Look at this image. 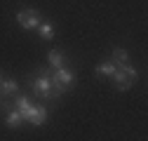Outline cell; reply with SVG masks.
<instances>
[{
  "label": "cell",
  "instance_id": "6da1fadb",
  "mask_svg": "<svg viewBox=\"0 0 148 141\" xmlns=\"http://www.w3.org/2000/svg\"><path fill=\"white\" fill-rule=\"evenodd\" d=\"M73 85H75V75H73V70H68L64 66L52 68V99L54 101L61 99L66 92H71Z\"/></svg>",
  "mask_w": 148,
  "mask_h": 141
},
{
  "label": "cell",
  "instance_id": "30bf717a",
  "mask_svg": "<svg viewBox=\"0 0 148 141\" xmlns=\"http://www.w3.org/2000/svg\"><path fill=\"white\" fill-rule=\"evenodd\" d=\"M14 108L16 111H21V115H26V111L31 108V101H28V97H24V94H14Z\"/></svg>",
  "mask_w": 148,
  "mask_h": 141
},
{
  "label": "cell",
  "instance_id": "5b68a950",
  "mask_svg": "<svg viewBox=\"0 0 148 141\" xmlns=\"http://www.w3.org/2000/svg\"><path fill=\"white\" fill-rule=\"evenodd\" d=\"M110 80H113V85H115V90H118V92H127V90H132V87H134V82H136L134 78H129V75L125 73L120 66L115 68V73L110 75Z\"/></svg>",
  "mask_w": 148,
  "mask_h": 141
},
{
  "label": "cell",
  "instance_id": "9c48e42d",
  "mask_svg": "<svg viewBox=\"0 0 148 141\" xmlns=\"http://www.w3.org/2000/svg\"><path fill=\"white\" fill-rule=\"evenodd\" d=\"M115 68H118V64H115V61H103V64H99V66H97L94 73H97V75H108V78H110V75L115 73Z\"/></svg>",
  "mask_w": 148,
  "mask_h": 141
},
{
  "label": "cell",
  "instance_id": "52a82bcc",
  "mask_svg": "<svg viewBox=\"0 0 148 141\" xmlns=\"http://www.w3.org/2000/svg\"><path fill=\"white\" fill-rule=\"evenodd\" d=\"M0 92H3V97H14L16 92H19V82H16L14 78H7L0 82Z\"/></svg>",
  "mask_w": 148,
  "mask_h": 141
},
{
  "label": "cell",
  "instance_id": "277c9868",
  "mask_svg": "<svg viewBox=\"0 0 148 141\" xmlns=\"http://www.w3.org/2000/svg\"><path fill=\"white\" fill-rule=\"evenodd\" d=\"M24 120L31 122L33 127H42L47 122V108L45 106H31V108L26 111V115H24Z\"/></svg>",
  "mask_w": 148,
  "mask_h": 141
},
{
  "label": "cell",
  "instance_id": "5bb4252c",
  "mask_svg": "<svg viewBox=\"0 0 148 141\" xmlns=\"http://www.w3.org/2000/svg\"><path fill=\"white\" fill-rule=\"evenodd\" d=\"M0 82H3V78H0Z\"/></svg>",
  "mask_w": 148,
  "mask_h": 141
},
{
  "label": "cell",
  "instance_id": "ba28073f",
  "mask_svg": "<svg viewBox=\"0 0 148 141\" xmlns=\"http://www.w3.org/2000/svg\"><path fill=\"white\" fill-rule=\"evenodd\" d=\"M35 31H38V35H40L42 40H52L54 38V24L52 21H40V26L35 28Z\"/></svg>",
  "mask_w": 148,
  "mask_h": 141
},
{
  "label": "cell",
  "instance_id": "7a4b0ae2",
  "mask_svg": "<svg viewBox=\"0 0 148 141\" xmlns=\"http://www.w3.org/2000/svg\"><path fill=\"white\" fill-rule=\"evenodd\" d=\"M31 90L35 97L52 99V68H40L31 75Z\"/></svg>",
  "mask_w": 148,
  "mask_h": 141
},
{
  "label": "cell",
  "instance_id": "8fae6325",
  "mask_svg": "<svg viewBox=\"0 0 148 141\" xmlns=\"http://www.w3.org/2000/svg\"><path fill=\"white\" fill-rule=\"evenodd\" d=\"M47 59H49V66H52V68H59V66H64V54H61L59 49H49Z\"/></svg>",
  "mask_w": 148,
  "mask_h": 141
},
{
  "label": "cell",
  "instance_id": "7c38bea8",
  "mask_svg": "<svg viewBox=\"0 0 148 141\" xmlns=\"http://www.w3.org/2000/svg\"><path fill=\"white\" fill-rule=\"evenodd\" d=\"M113 59H115V64H125V61H129V52L122 49V47H115L113 49Z\"/></svg>",
  "mask_w": 148,
  "mask_h": 141
},
{
  "label": "cell",
  "instance_id": "3957f363",
  "mask_svg": "<svg viewBox=\"0 0 148 141\" xmlns=\"http://www.w3.org/2000/svg\"><path fill=\"white\" fill-rule=\"evenodd\" d=\"M40 14L38 10H21V12H16V24H19L24 31H35L40 26Z\"/></svg>",
  "mask_w": 148,
  "mask_h": 141
},
{
  "label": "cell",
  "instance_id": "8992f818",
  "mask_svg": "<svg viewBox=\"0 0 148 141\" xmlns=\"http://www.w3.org/2000/svg\"><path fill=\"white\" fill-rule=\"evenodd\" d=\"M21 122H26V120H24V115H21V111H16L14 106L5 111V125H7L10 129H16V127H21Z\"/></svg>",
  "mask_w": 148,
  "mask_h": 141
},
{
  "label": "cell",
  "instance_id": "4fadbf2b",
  "mask_svg": "<svg viewBox=\"0 0 148 141\" xmlns=\"http://www.w3.org/2000/svg\"><path fill=\"white\" fill-rule=\"evenodd\" d=\"M0 101H3V92H0Z\"/></svg>",
  "mask_w": 148,
  "mask_h": 141
}]
</instances>
